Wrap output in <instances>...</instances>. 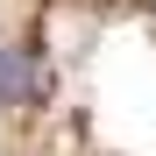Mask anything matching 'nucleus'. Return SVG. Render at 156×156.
Listing matches in <instances>:
<instances>
[{
    "instance_id": "nucleus-1",
    "label": "nucleus",
    "mask_w": 156,
    "mask_h": 156,
    "mask_svg": "<svg viewBox=\"0 0 156 156\" xmlns=\"http://www.w3.org/2000/svg\"><path fill=\"white\" fill-rule=\"evenodd\" d=\"M36 99H43V64H36V50L0 43V114H29Z\"/></svg>"
}]
</instances>
